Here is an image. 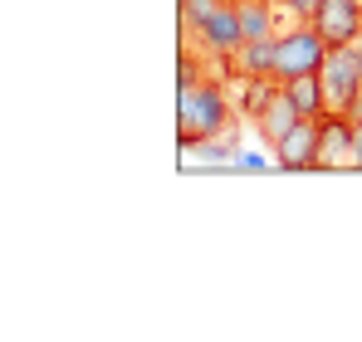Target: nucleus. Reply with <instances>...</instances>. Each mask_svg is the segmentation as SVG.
I'll list each match as a JSON object with an SVG mask.
<instances>
[{
  "instance_id": "1",
  "label": "nucleus",
  "mask_w": 362,
  "mask_h": 342,
  "mask_svg": "<svg viewBox=\"0 0 362 342\" xmlns=\"http://www.w3.org/2000/svg\"><path fill=\"white\" fill-rule=\"evenodd\" d=\"M230 132V103L221 93V78H181V98H177V142L181 147H206L211 137Z\"/></svg>"
},
{
  "instance_id": "2",
  "label": "nucleus",
  "mask_w": 362,
  "mask_h": 342,
  "mask_svg": "<svg viewBox=\"0 0 362 342\" xmlns=\"http://www.w3.org/2000/svg\"><path fill=\"white\" fill-rule=\"evenodd\" d=\"M323 93H328V113H362V45H333L323 69Z\"/></svg>"
},
{
  "instance_id": "3",
  "label": "nucleus",
  "mask_w": 362,
  "mask_h": 342,
  "mask_svg": "<svg viewBox=\"0 0 362 342\" xmlns=\"http://www.w3.org/2000/svg\"><path fill=\"white\" fill-rule=\"evenodd\" d=\"M328 49H333V45L313 30V20H299L289 35L274 40V83H289V78H299V73H318L323 59H328Z\"/></svg>"
},
{
  "instance_id": "4",
  "label": "nucleus",
  "mask_w": 362,
  "mask_h": 342,
  "mask_svg": "<svg viewBox=\"0 0 362 342\" xmlns=\"http://www.w3.org/2000/svg\"><path fill=\"white\" fill-rule=\"evenodd\" d=\"M186 35H196L201 40V49H211V54L221 59H235V49L245 45V30H240V0H221L196 30H186Z\"/></svg>"
},
{
  "instance_id": "5",
  "label": "nucleus",
  "mask_w": 362,
  "mask_h": 342,
  "mask_svg": "<svg viewBox=\"0 0 362 342\" xmlns=\"http://www.w3.org/2000/svg\"><path fill=\"white\" fill-rule=\"evenodd\" d=\"M358 167V147H353V117L328 113L318 122V171H343Z\"/></svg>"
},
{
  "instance_id": "6",
  "label": "nucleus",
  "mask_w": 362,
  "mask_h": 342,
  "mask_svg": "<svg viewBox=\"0 0 362 342\" xmlns=\"http://www.w3.org/2000/svg\"><path fill=\"white\" fill-rule=\"evenodd\" d=\"M313 30L328 45H358L362 40V0H318Z\"/></svg>"
},
{
  "instance_id": "7",
  "label": "nucleus",
  "mask_w": 362,
  "mask_h": 342,
  "mask_svg": "<svg viewBox=\"0 0 362 342\" xmlns=\"http://www.w3.org/2000/svg\"><path fill=\"white\" fill-rule=\"evenodd\" d=\"M274 152H279V167H289V171L318 167V122H313V117H299L294 132H289Z\"/></svg>"
},
{
  "instance_id": "8",
  "label": "nucleus",
  "mask_w": 362,
  "mask_h": 342,
  "mask_svg": "<svg viewBox=\"0 0 362 342\" xmlns=\"http://www.w3.org/2000/svg\"><path fill=\"white\" fill-rule=\"evenodd\" d=\"M294 122H299V108L289 103V93H284V83L274 88V98L259 108V117H255V132L269 142V147H279L289 132H294Z\"/></svg>"
},
{
  "instance_id": "9",
  "label": "nucleus",
  "mask_w": 362,
  "mask_h": 342,
  "mask_svg": "<svg viewBox=\"0 0 362 342\" xmlns=\"http://www.w3.org/2000/svg\"><path fill=\"white\" fill-rule=\"evenodd\" d=\"M274 40L279 35H269V40H245L235 59H230V69L240 73V78H274Z\"/></svg>"
},
{
  "instance_id": "10",
  "label": "nucleus",
  "mask_w": 362,
  "mask_h": 342,
  "mask_svg": "<svg viewBox=\"0 0 362 342\" xmlns=\"http://www.w3.org/2000/svg\"><path fill=\"white\" fill-rule=\"evenodd\" d=\"M284 93H289V103L299 108V117H313V122L328 117V93H323V78H318V73H299V78H289Z\"/></svg>"
},
{
  "instance_id": "11",
  "label": "nucleus",
  "mask_w": 362,
  "mask_h": 342,
  "mask_svg": "<svg viewBox=\"0 0 362 342\" xmlns=\"http://www.w3.org/2000/svg\"><path fill=\"white\" fill-rule=\"evenodd\" d=\"M240 30H245V40H269L274 35L269 0H240Z\"/></svg>"
},
{
  "instance_id": "12",
  "label": "nucleus",
  "mask_w": 362,
  "mask_h": 342,
  "mask_svg": "<svg viewBox=\"0 0 362 342\" xmlns=\"http://www.w3.org/2000/svg\"><path fill=\"white\" fill-rule=\"evenodd\" d=\"M353 147H358V167H362V113L353 117Z\"/></svg>"
}]
</instances>
